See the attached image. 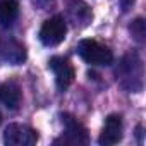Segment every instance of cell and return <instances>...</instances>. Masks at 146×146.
Returning <instances> with one entry per match:
<instances>
[{
	"label": "cell",
	"mask_w": 146,
	"mask_h": 146,
	"mask_svg": "<svg viewBox=\"0 0 146 146\" xmlns=\"http://www.w3.org/2000/svg\"><path fill=\"white\" fill-rule=\"evenodd\" d=\"M120 67H122V69H127V72L120 70V79H122V83L131 81L129 90H132V91H139L141 86H143V65H141L139 57L134 55V53L124 57Z\"/></svg>",
	"instance_id": "obj_5"
},
{
	"label": "cell",
	"mask_w": 146,
	"mask_h": 146,
	"mask_svg": "<svg viewBox=\"0 0 146 146\" xmlns=\"http://www.w3.org/2000/svg\"><path fill=\"white\" fill-rule=\"evenodd\" d=\"M0 102L9 110H17L21 105V88L14 81H7L0 86Z\"/></svg>",
	"instance_id": "obj_9"
},
{
	"label": "cell",
	"mask_w": 146,
	"mask_h": 146,
	"mask_svg": "<svg viewBox=\"0 0 146 146\" xmlns=\"http://www.w3.org/2000/svg\"><path fill=\"white\" fill-rule=\"evenodd\" d=\"M62 122L65 124V137H62V139H57L55 143H58V141H62V143H88V131L84 129V125H81L74 117H70V115H67V113H64L62 115Z\"/></svg>",
	"instance_id": "obj_8"
},
{
	"label": "cell",
	"mask_w": 146,
	"mask_h": 146,
	"mask_svg": "<svg viewBox=\"0 0 146 146\" xmlns=\"http://www.w3.org/2000/svg\"><path fill=\"white\" fill-rule=\"evenodd\" d=\"M0 122H2V113H0Z\"/></svg>",
	"instance_id": "obj_15"
},
{
	"label": "cell",
	"mask_w": 146,
	"mask_h": 146,
	"mask_svg": "<svg viewBox=\"0 0 146 146\" xmlns=\"http://www.w3.org/2000/svg\"><path fill=\"white\" fill-rule=\"evenodd\" d=\"M122 131H124V125H122V117L117 115V113H112L107 117L105 120V125H103V131L98 137V143L102 146H112V144H117L120 139H122Z\"/></svg>",
	"instance_id": "obj_7"
},
{
	"label": "cell",
	"mask_w": 146,
	"mask_h": 146,
	"mask_svg": "<svg viewBox=\"0 0 146 146\" xmlns=\"http://www.w3.org/2000/svg\"><path fill=\"white\" fill-rule=\"evenodd\" d=\"M36 141V131L24 124H9L4 131V143L9 146H33Z\"/></svg>",
	"instance_id": "obj_3"
},
{
	"label": "cell",
	"mask_w": 146,
	"mask_h": 146,
	"mask_svg": "<svg viewBox=\"0 0 146 146\" xmlns=\"http://www.w3.org/2000/svg\"><path fill=\"white\" fill-rule=\"evenodd\" d=\"M35 4L40 5V7H46V5L50 4V0H35Z\"/></svg>",
	"instance_id": "obj_14"
},
{
	"label": "cell",
	"mask_w": 146,
	"mask_h": 146,
	"mask_svg": "<svg viewBox=\"0 0 146 146\" xmlns=\"http://www.w3.org/2000/svg\"><path fill=\"white\" fill-rule=\"evenodd\" d=\"M67 35V24L62 16H53L43 23L40 29V40L45 46H55L64 41Z\"/></svg>",
	"instance_id": "obj_2"
},
{
	"label": "cell",
	"mask_w": 146,
	"mask_h": 146,
	"mask_svg": "<svg viewBox=\"0 0 146 146\" xmlns=\"http://www.w3.org/2000/svg\"><path fill=\"white\" fill-rule=\"evenodd\" d=\"M0 60L11 64V65H19L26 60V48L21 41H17L12 36H4L0 38Z\"/></svg>",
	"instance_id": "obj_4"
},
{
	"label": "cell",
	"mask_w": 146,
	"mask_h": 146,
	"mask_svg": "<svg viewBox=\"0 0 146 146\" xmlns=\"http://www.w3.org/2000/svg\"><path fill=\"white\" fill-rule=\"evenodd\" d=\"M50 69L55 74V83H57V88L60 91H65L72 84L74 78H76V72H74L72 64L64 57H53L50 60Z\"/></svg>",
	"instance_id": "obj_6"
},
{
	"label": "cell",
	"mask_w": 146,
	"mask_h": 146,
	"mask_svg": "<svg viewBox=\"0 0 146 146\" xmlns=\"http://www.w3.org/2000/svg\"><path fill=\"white\" fill-rule=\"evenodd\" d=\"M134 2H136V0H119V4H120V7H122L124 12H127L129 9H132Z\"/></svg>",
	"instance_id": "obj_13"
},
{
	"label": "cell",
	"mask_w": 146,
	"mask_h": 146,
	"mask_svg": "<svg viewBox=\"0 0 146 146\" xmlns=\"http://www.w3.org/2000/svg\"><path fill=\"white\" fill-rule=\"evenodd\" d=\"M69 12H70L72 19L78 21V23H83V24H88L90 19L93 17V16H91V11H90L88 5L83 4V2H74V4L69 7ZM78 23H76V24H78Z\"/></svg>",
	"instance_id": "obj_11"
},
{
	"label": "cell",
	"mask_w": 146,
	"mask_h": 146,
	"mask_svg": "<svg viewBox=\"0 0 146 146\" xmlns=\"http://www.w3.org/2000/svg\"><path fill=\"white\" fill-rule=\"evenodd\" d=\"M129 29H131V35H132V38H134L136 41H139V43L144 41V36H146V24H144V19L137 17L136 21H132V24L129 26Z\"/></svg>",
	"instance_id": "obj_12"
},
{
	"label": "cell",
	"mask_w": 146,
	"mask_h": 146,
	"mask_svg": "<svg viewBox=\"0 0 146 146\" xmlns=\"http://www.w3.org/2000/svg\"><path fill=\"white\" fill-rule=\"evenodd\" d=\"M19 16V5L16 0H4L0 2V26H11Z\"/></svg>",
	"instance_id": "obj_10"
},
{
	"label": "cell",
	"mask_w": 146,
	"mask_h": 146,
	"mask_svg": "<svg viewBox=\"0 0 146 146\" xmlns=\"http://www.w3.org/2000/svg\"><path fill=\"white\" fill-rule=\"evenodd\" d=\"M78 53L91 65H110L113 62L110 48L96 40H81L78 45Z\"/></svg>",
	"instance_id": "obj_1"
}]
</instances>
